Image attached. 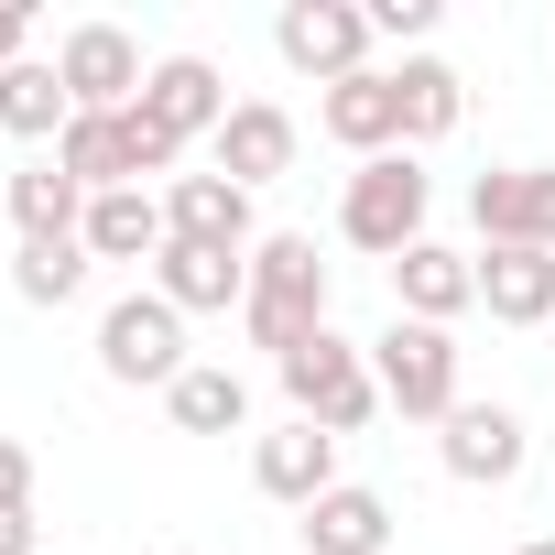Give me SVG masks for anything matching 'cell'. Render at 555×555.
<instances>
[{"label":"cell","instance_id":"cell-22","mask_svg":"<svg viewBox=\"0 0 555 555\" xmlns=\"http://www.w3.org/2000/svg\"><path fill=\"white\" fill-rule=\"evenodd\" d=\"M66 120H77V99H66V77L55 66H12V77H0V131H12V142H66Z\"/></svg>","mask_w":555,"mask_h":555},{"label":"cell","instance_id":"cell-2","mask_svg":"<svg viewBox=\"0 0 555 555\" xmlns=\"http://www.w3.org/2000/svg\"><path fill=\"white\" fill-rule=\"evenodd\" d=\"M272 371H284V403H295L306 425H327V436H360V425L382 414L371 349H360V338H338V327H317L295 360H272Z\"/></svg>","mask_w":555,"mask_h":555},{"label":"cell","instance_id":"cell-7","mask_svg":"<svg viewBox=\"0 0 555 555\" xmlns=\"http://www.w3.org/2000/svg\"><path fill=\"white\" fill-rule=\"evenodd\" d=\"M55 77H66V99L88 109V120H120V109H142V44L120 34V23H77L66 44H55Z\"/></svg>","mask_w":555,"mask_h":555},{"label":"cell","instance_id":"cell-10","mask_svg":"<svg viewBox=\"0 0 555 555\" xmlns=\"http://www.w3.org/2000/svg\"><path fill=\"white\" fill-rule=\"evenodd\" d=\"M153 295H164L175 317L250 306V250H196V240H164V250H153Z\"/></svg>","mask_w":555,"mask_h":555},{"label":"cell","instance_id":"cell-21","mask_svg":"<svg viewBox=\"0 0 555 555\" xmlns=\"http://www.w3.org/2000/svg\"><path fill=\"white\" fill-rule=\"evenodd\" d=\"M12 229H23V240H77V229H88V185H77L66 164H23V175H12Z\"/></svg>","mask_w":555,"mask_h":555},{"label":"cell","instance_id":"cell-23","mask_svg":"<svg viewBox=\"0 0 555 555\" xmlns=\"http://www.w3.org/2000/svg\"><path fill=\"white\" fill-rule=\"evenodd\" d=\"M164 403H175V425H185V436H240V425H250V382H240V371H218V360H196Z\"/></svg>","mask_w":555,"mask_h":555},{"label":"cell","instance_id":"cell-25","mask_svg":"<svg viewBox=\"0 0 555 555\" xmlns=\"http://www.w3.org/2000/svg\"><path fill=\"white\" fill-rule=\"evenodd\" d=\"M77 284H88V240H23L12 250V295L23 306H77Z\"/></svg>","mask_w":555,"mask_h":555},{"label":"cell","instance_id":"cell-6","mask_svg":"<svg viewBox=\"0 0 555 555\" xmlns=\"http://www.w3.org/2000/svg\"><path fill=\"white\" fill-rule=\"evenodd\" d=\"M99 371H109V382H131V392H142V382H153V392H175V382L196 371V360H185V317H175L153 284H142V295H120V306L99 317Z\"/></svg>","mask_w":555,"mask_h":555},{"label":"cell","instance_id":"cell-12","mask_svg":"<svg viewBox=\"0 0 555 555\" xmlns=\"http://www.w3.org/2000/svg\"><path fill=\"white\" fill-rule=\"evenodd\" d=\"M250 479H261L272 501L317 512V501L338 490V436H327V425H306V414H295V425H272V436L250 447Z\"/></svg>","mask_w":555,"mask_h":555},{"label":"cell","instance_id":"cell-3","mask_svg":"<svg viewBox=\"0 0 555 555\" xmlns=\"http://www.w3.org/2000/svg\"><path fill=\"white\" fill-rule=\"evenodd\" d=\"M425 207H436L425 164H414V153H382V164L349 175V196H338V240L371 250V261H403V250L425 240Z\"/></svg>","mask_w":555,"mask_h":555},{"label":"cell","instance_id":"cell-19","mask_svg":"<svg viewBox=\"0 0 555 555\" xmlns=\"http://www.w3.org/2000/svg\"><path fill=\"white\" fill-rule=\"evenodd\" d=\"M88 261H153L164 250V196L153 185H120V196H88Z\"/></svg>","mask_w":555,"mask_h":555},{"label":"cell","instance_id":"cell-13","mask_svg":"<svg viewBox=\"0 0 555 555\" xmlns=\"http://www.w3.org/2000/svg\"><path fill=\"white\" fill-rule=\"evenodd\" d=\"M164 240L261 250V240H250V185H229V175H175V185H164Z\"/></svg>","mask_w":555,"mask_h":555},{"label":"cell","instance_id":"cell-8","mask_svg":"<svg viewBox=\"0 0 555 555\" xmlns=\"http://www.w3.org/2000/svg\"><path fill=\"white\" fill-rule=\"evenodd\" d=\"M468 218L490 250H555V164H501L468 185Z\"/></svg>","mask_w":555,"mask_h":555},{"label":"cell","instance_id":"cell-28","mask_svg":"<svg viewBox=\"0 0 555 555\" xmlns=\"http://www.w3.org/2000/svg\"><path fill=\"white\" fill-rule=\"evenodd\" d=\"M0 512H34V447L0 436Z\"/></svg>","mask_w":555,"mask_h":555},{"label":"cell","instance_id":"cell-24","mask_svg":"<svg viewBox=\"0 0 555 555\" xmlns=\"http://www.w3.org/2000/svg\"><path fill=\"white\" fill-rule=\"evenodd\" d=\"M55 164H66V175H77L88 196H120V185H131V142H120V120H88V109L66 120Z\"/></svg>","mask_w":555,"mask_h":555},{"label":"cell","instance_id":"cell-17","mask_svg":"<svg viewBox=\"0 0 555 555\" xmlns=\"http://www.w3.org/2000/svg\"><path fill=\"white\" fill-rule=\"evenodd\" d=\"M284 164H295V120L272 109V99H240V109L218 120V175H229V185H272Z\"/></svg>","mask_w":555,"mask_h":555},{"label":"cell","instance_id":"cell-1","mask_svg":"<svg viewBox=\"0 0 555 555\" xmlns=\"http://www.w3.org/2000/svg\"><path fill=\"white\" fill-rule=\"evenodd\" d=\"M240 327H250V349H272V360H295V349L327 327V261H317L306 229H272V240L250 250V306H240Z\"/></svg>","mask_w":555,"mask_h":555},{"label":"cell","instance_id":"cell-15","mask_svg":"<svg viewBox=\"0 0 555 555\" xmlns=\"http://www.w3.org/2000/svg\"><path fill=\"white\" fill-rule=\"evenodd\" d=\"M327 142H349L360 164H382V153H403V99H392V66H371V77H349V88H327Z\"/></svg>","mask_w":555,"mask_h":555},{"label":"cell","instance_id":"cell-18","mask_svg":"<svg viewBox=\"0 0 555 555\" xmlns=\"http://www.w3.org/2000/svg\"><path fill=\"white\" fill-rule=\"evenodd\" d=\"M392 99H403V153H414V142H447V131L468 120V77L436 66V55H403V66H392Z\"/></svg>","mask_w":555,"mask_h":555},{"label":"cell","instance_id":"cell-14","mask_svg":"<svg viewBox=\"0 0 555 555\" xmlns=\"http://www.w3.org/2000/svg\"><path fill=\"white\" fill-rule=\"evenodd\" d=\"M142 109H153L175 142H218V120H229L240 99L218 88V66H207V55H164V66L142 77Z\"/></svg>","mask_w":555,"mask_h":555},{"label":"cell","instance_id":"cell-9","mask_svg":"<svg viewBox=\"0 0 555 555\" xmlns=\"http://www.w3.org/2000/svg\"><path fill=\"white\" fill-rule=\"evenodd\" d=\"M436 457H447V479L501 490V479H522L533 436H522V414H512V403H457V414L436 425Z\"/></svg>","mask_w":555,"mask_h":555},{"label":"cell","instance_id":"cell-30","mask_svg":"<svg viewBox=\"0 0 555 555\" xmlns=\"http://www.w3.org/2000/svg\"><path fill=\"white\" fill-rule=\"evenodd\" d=\"M0 555H44L34 544V512H0Z\"/></svg>","mask_w":555,"mask_h":555},{"label":"cell","instance_id":"cell-20","mask_svg":"<svg viewBox=\"0 0 555 555\" xmlns=\"http://www.w3.org/2000/svg\"><path fill=\"white\" fill-rule=\"evenodd\" d=\"M382 544H392V501L360 490V479H338V490L306 512V555H382Z\"/></svg>","mask_w":555,"mask_h":555},{"label":"cell","instance_id":"cell-4","mask_svg":"<svg viewBox=\"0 0 555 555\" xmlns=\"http://www.w3.org/2000/svg\"><path fill=\"white\" fill-rule=\"evenodd\" d=\"M371 382H382V403L403 414V425H447L468 392H457V338L447 327H414V317H392L382 338H371Z\"/></svg>","mask_w":555,"mask_h":555},{"label":"cell","instance_id":"cell-16","mask_svg":"<svg viewBox=\"0 0 555 555\" xmlns=\"http://www.w3.org/2000/svg\"><path fill=\"white\" fill-rule=\"evenodd\" d=\"M490 327H555V250H479Z\"/></svg>","mask_w":555,"mask_h":555},{"label":"cell","instance_id":"cell-11","mask_svg":"<svg viewBox=\"0 0 555 555\" xmlns=\"http://www.w3.org/2000/svg\"><path fill=\"white\" fill-rule=\"evenodd\" d=\"M392 306H403L414 327H447V317H468V306H479V250L414 240V250L392 261Z\"/></svg>","mask_w":555,"mask_h":555},{"label":"cell","instance_id":"cell-29","mask_svg":"<svg viewBox=\"0 0 555 555\" xmlns=\"http://www.w3.org/2000/svg\"><path fill=\"white\" fill-rule=\"evenodd\" d=\"M23 44H34V12H23V0H0V77L23 66Z\"/></svg>","mask_w":555,"mask_h":555},{"label":"cell","instance_id":"cell-32","mask_svg":"<svg viewBox=\"0 0 555 555\" xmlns=\"http://www.w3.org/2000/svg\"><path fill=\"white\" fill-rule=\"evenodd\" d=\"M544 447H555V436H544Z\"/></svg>","mask_w":555,"mask_h":555},{"label":"cell","instance_id":"cell-26","mask_svg":"<svg viewBox=\"0 0 555 555\" xmlns=\"http://www.w3.org/2000/svg\"><path fill=\"white\" fill-rule=\"evenodd\" d=\"M120 142H131V185H142V175H175V164H185V142H175V131H164L153 109H120Z\"/></svg>","mask_w":555,"mask_h":555},{"label":"cell","instance_id":"cell-27","mask_svg":"<svg viewBox=\"0 0 555 555\" xmlns=\"http://www.w3.org/2000/svg\"><path fill=\"white\" fill-rule=\"evenodd\" d=\"M371 34H392V44L436 34V0H371Z\"/></svg>","mask_w":555,"mask_h":555},{"label":"cell","instance_id":"cell-31","mask_svg":"<svg viewBox=\"0 0 555 555\" xmlns=\"http://www.w3.org/2000/svg\"><path fill=\"white\" fill-rule=\"evenodd\" d=\"M522 555H555V533H544V544H522Z\"/></svg>","mask_w":555,"mask_h":555},{"label":"cell","instance_id":"cell-5","mask_svg":"<svg viewBox=\"0 0 555 555\" xmlns=\"http://www.w3.org/2000/svg\"><path fill=\"white\" fill-rule=\"evenodd\" d=\"M272 55L317 88H349V77H371V12L360 0H284L272 12Z\"/></svg>","mask_w":555,"mask_h":555}]
</instances>
